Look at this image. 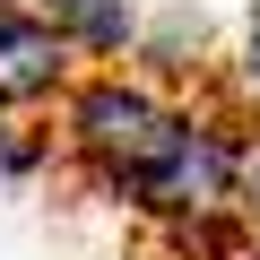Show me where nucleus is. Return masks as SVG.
<instances>
[{"label":"nucleus","mask_w":260,"mask_h":260,"mask_svg":"<svg viewBox=\"0 0 260 260\" xmlns=\"http://www.w3.org/2000/svg\"><path fill=\"white\" fill-rule=\"evenodd\" d=\"M182 87L148 78L139 61H87L70 78V95L52 104V139H61V174H78L95 200L130 208V191L148 182V165L174 139Z\"/></svg>","instance_id":"nucleus-1"},{"label":"nucleus","mask_w":260,"mask_h":260,"mask_svg":"<svg viewBox=\"0 0 260 260\" xmlns=\"http://www.w3.org/2000/svg\"><path fill=\"white\" fill-rule=\"evenodd\" d=\"M35 9L61 26V44L78 61H130L139 52V26H148L139 0H35Z\"/></svg>","instance_id":"nucleus-4"},{"label":"nucleus","mask_w":260,"mask_h":260,"mask_svg":"<svg viewBox=\"0 0 260 260\" xmlns=\"http://www.w3.org/2000/svg\"><path fill=\"white\" fill-rule=\"evenodd\" d=\"M243 87H251V95H260V9H251V18H243Z\"/></svg>","instance_id":"nucleus-7"},{"label":"nucleus","mask_w":260,"mask_h":260,"mask_svg":"<svg viewBox=\"0 0 260 260\" xmlns=\"http://www.w3.org/2000/svg\"><path fill=\"white\" fill-rule=\"evenodd\" d=\"M130 61H139L148 78H165V87H208L217 78V26H208V9H191V0L156 9L139 26V52Z\"/></svg>","instance_id":"nucleus-3"},{"label":"nucleus","mask_w":260,"mask_h":260,"mask_svg":"<svg viewBox=\"0 0 260 260\" xmlns=\"http://www.w3.org/2000/svg\"><path fill=\"white\" fill-rule=\"evenodd\" d=\"M44 174H61L52 113H0V191H35Z\"/></svg>","instance_id":"nucleus-5"},{"label":"nucleus","mask_w":260,"mask_h":260,"mask_svg":"<svg viewBox=\"0 0 260 260\" xmlns=\"http://www.w3.org/2000/svg\"><path fill=\"white\" fill-rule=\"evenodd\" d=\"M234 208H243V234H251V251H260V130H251V148H243V191H234Z\"/></svg>","instance_id":"nucleus-6"},{"label":"nucleus","mask_w":260,"mask_h":260,"mask_svg":"<svg viewBox=\"0 0 260 260\" xmlns=\"http://www.w3.org/2000/svg\"><path fill=\"white\" fill-rule=\"evenodd\" d=\"M87 61L61 44V26L35 0H0V113H52Z\"/></svg>","instance_id":"nucleus-2"}]
</instances>
